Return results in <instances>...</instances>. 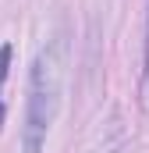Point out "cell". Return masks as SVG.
Wrapping results in <instances>:
<instances>
[{
  "mask_svg": "<svg viewBox=\"0 0 149 153\" xmlns=\"http://www.w3.org/2000/svg\"><path fill=\"white\" fill-rule=\"evenodd\" d=\"M60 78H64V39L39 46L29 68V96L21 117V153H43L50 125L60 111Z\"/></svg>",
  "mask_w": 149,
  "mask_h": 153,
  "instance_id": "obj_1",
  "label": "cell"
},
{
  "mask_svg": "<svg viewBox=\"0 0 149 153\" xmlns=\"http://www.w3.org/2000/svg\"><path fill=\"white\" fill-rule=\"evenodd\" d=\"M11 43H0V128H4V117H7V103H4V82H7V68H11Z\"/></svg>",
  "mask_w": 149,
  "mask_h": 153,
  "instance_id": "obj_2",
  "label": "cell"
}]
</instances>
